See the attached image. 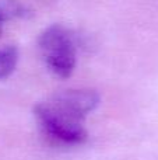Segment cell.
<instances>
[{
	"instance_id": "cell-1",
	"label": "cell",
	"mask_w": 158,
	"mask_h": 160,
	"mask_svg": "<svg viewBox=\"0 0 158 160\" xmlns=\"http://www.w3.org/2000/svg\"><path fill=\"white\" fill-rule=\"evenodd\" d=\"M98 102L94 90L72 88L36 104L34 112L45 135L66 145H81L88 136L84 119Z\"/></svg>"
},
{
	"instance_id": "cell-2",
	"label": "cell",
	"mask_w": 158,
	"mask_h": 160,
	"mask_svg": "<svg viewBox=\"0 0 158 160\" xmlns=\"http://www.w3.org/2000/svg\"><path fill=\"white\" fill-rule=\"evenodd\" d=\"M38 42L49 69L59 78H69L76 66V44L70 31L53 24L42 31Z\"/></svg>"
},
{
	"instance_id": "cell-3",
	"label": "cell",
	"mask_w": 158,
	"mask_h": 160,
	"mask_svg": "<svg viewBox=\"0 0 158 160\" xmlns=\"http://www.w3.org/2000/svg\"><path fill=\"white\" fill-rule=\"evenodd\" d=\"M18 61V51L16 47H6L0 49V79H6L13 73Z\"/></svg>"
},
{
	"instance_id": "cell-4",
	"label": "cell",
	"mask_w": 158,
	"mask_h": 160,
	"mask_svg": "<svg viewBox=\"0 0 158 160\" xmlns=\"http://www.w3.org/2000/svg\"><path fill=\"white\" fill-rule=\"evenodd\" d=\"M20 8L17 6H13V3H7V4H0V34L3 30V22L11 17L13 14L18 13Z\"/></svg>"
}]
</instances>
